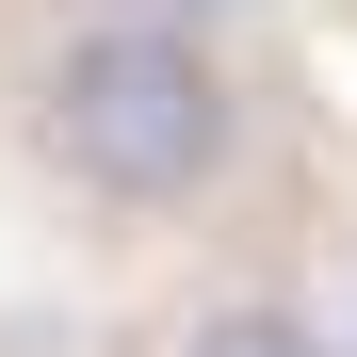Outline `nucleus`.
<instances>
[{"label": "nucleus", "mask_w": 357, "mask_h": 357, "mask_svg": "<svg viewBox=\"0 0 357 357\" xmlns=\"http://www.w3.org/2000/svg\"><path fill=\"white\" fill-rule=\"evenodd\" d=\"M49 162L114 211H178L195 178L227 162V66L178 17H82L49 49V98H33Z\"/></svg>", "instance_id": "nucleus-1"}, {"label": "nucleus", "mask_w": 357, "mask_h": 357, "mask_svg": "<svg viewBox=\"0 0 357 357\" xmlns=\"http://www.w3.org/2000/svg\"><path fill=\"white\" fill-rule=\"evenodd\" d=\"M178 357H325V341L292 325V309H211V325L178 341Z\"/></svg>", "instance_id": "nucleus-2"}]
</instances>
